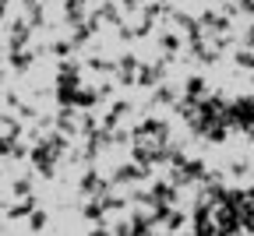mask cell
<instances>
[{
	"label": "cell",
	"mask_w": 254,
	"mask_h": 236,
	"mask_svg": "<svg viewBox=\"0 0 254 236\" xmlns=\"http://www.w3.org/2000/svg\"><path fill=\"white\" fill-rule=\"evenodd\" d=\"M4 7H7V0H0V18H4Z\"/></svg>",
	"instance_id": "6da1fadb"
}]
</instances>
